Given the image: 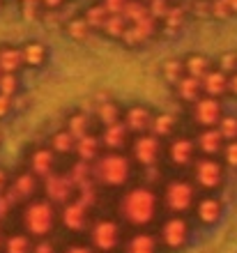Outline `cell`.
I'll use <instances>...</instances> for the list:
<instances>
[{
  "instance_id": "cell-1",
  "label": "cell",
  "mask_w": 237,
  "mask_h": 253,
  "mask_svg": "<svg viewBox=\"0 0 237 253\" xmlns=\"http://www.w3.org/2000/svg\"><path fill=\"white\" fill-rule=\"evenodd\" d=\"M157 193H154V189L145 187V184H139V187H132L129 191H125L118 205V214L134 228L150 226L152 221L157 219Z\"/></svg>"
},
{
  "instance_id": "cell-2",
  "label": "cell",
  "mask_w": 237,
  "mask_h": 253,
  "mask_svg": "<svg viewBox=\"0 0 237 253\" xmlns=\"http://www.w3.org/2000/svg\"><path fill=\"white\" fill-rule=\"evenodd\" d=\"M132 177V159L125 152H104L93 161V180L97 187L120 189Z\"/></svg>"
},
{
  "instance_id": "cell-3",
  "label": "cell",
  "mask_w": 237,
  "mask_h": 253,
  "mask_svg": "<svg viewBox=\"0 0 237 253\" xmlns=\"http://www.w3.org/2000/svg\"><path fill=\"white\" fill-rule=\"evenodd\" d=\"M21 223H23V233L28 237L47 240L58 223V207L44 198L28 200L21 210Z\"/></svg>"
},
{
  "instance_id": "cell-4",
  "label": "cell",
  "mask_w": 237,
  "mask_h": 253,
  "mask_svg": "<svg viewBox=\"0 0 237 253\" xmlns=\"http://www.w3.org/2000/svg\"><path fill=\"white\" fill-rule=\"evenodd\" d=\"M196 203V187L189 180H173L166 184L164 189V205L168 207V212L182 216L189 212Z\"/></svg>"
},
{
  "instance_id": "cell-5",
  "label": "cell",
  "mask_w": 237,
  "mask_h": 253,
  "mask_svg": "<svg viewBox=\"0 0 237 253\" xmlns=\"http://www.w3.org/2000/svg\"><path fill=\"white\" fill-rule=\"evenodd\" d=\"M191 168H193V187L214 191L224 184V166L214 157H198L193 159Z\"/></svg>"
},
{
  "instance_id": "cell-6",
  "label": "cell",
  "mask_w": 237,
  "mask_h": 253,
  "mask_svg": "<svg viewBox=\"0 0 237 253\" xmlns=\"http://www.w3.org/2000/svg\"><path fill=\"white\" fill-rule=\"evenodd\" d=\"M40 189L44 191V200H48L55 207H62L76 196V189L65 173H48L47 177H42Z\"/></svg>"
},
{
  "instance_id": "cell-7",
  "label": "cell",
  "mask_w": 237,
  "mask_h": 253,
  "mask_svg": "<svg viewBox=\"0 0 237 253\" xmlns=\"http://www.w3.org/2000/svg\"><path fill=\"white\" fill-rule=\"evenodd\" d=\"M93 249L101 253H113L120 247V223L113 219H99L90 226Z\"/></svg>"
},
{
  "instance_id": "cell-8",
  "label": "cell",
  "mask_w": 237,
  "mask_h": 253,
  "mask_svg": "<svg viewBox=\"0 0 237 253\" xmlns=\"http://www.w3.org/2000/svg\"><path fill=\"white\" fill-rule=\"evenodd\" d=\"M161 157V140L154 138L152 133H139L132 143V159L141 168L157 166Z\"/></svg>"
},
{
  "instance_id": "cell-9",
  "label": "cell",
  "mask_w": 237,
  "mask_h": 253,
  "mask_svg": "<svg viewBox=\"0 0 237 253\" xmlns=\"http://www.w3.org/2000/svg\"><path fill=\"white\" fill-rule=\"evenodd\" d=\"M40 177H35L30 170H23L9 182V187H7V198L12 200L14 205H26L28 200L37 198V193H40Z\"/></svg>"
},
{
  "instance_id": "cell-10",
  "label": "cell",
  "mask_w": 237,
  "mask_h": 253,
  "mask_svg": "<svg viewBox=\"0 0 237 253\" xmlns=\"http://www.w3.org/2000/svg\"><path fill=\"white\" fill-rule=\"evenodd\" d=\"M58 221L65 226V230H69V233H83V230L90 228V210H88L86 205H81L79 200L74 198L60 207Z\"/></svg>"
},
{
  "instance_id": "cell-11",
  "label": "cell",
  "mask_w": 237,
  "mask_h": 253,
  "mask_svg": "<svg viewBox=\"0 0 237 253\" xmlns=\"http://www.w3.org/2000/svg\"><path fill=\"white\" fill-rule=\"evenodd\" d=\"M191 118L196 122L198 126H203V129H212V126H217L219 120L224 118V111H221V104L219 99L214 97H198L193 104H191Z\"/></svg>"
},
{
  "instance_id": "cell-12",
  "label": "cell",
  "mask_w": 237,
  "mask_h": 253,
  "mask_svg": "<svg viewBox=\"0 0 237 253\" xmlns=\"http://www.w3.org/2000/svg\"><path fill=\"white\" fill-rule=\"evenodd\" d=\"M189 235L191 228L187 223V219L173 214L171 219H166L164 226H161V244L166 249H182L189 242Z\"/></svg>"
},
{
  "instance_id": "cell-13",
  "label": "cell",
  "mask_w": 237,
  "mask_h": 253,
  "mask_svg": "<svg viewBox=\"0 0 237 253\" xmlns=\"http://www.w3.org/2000/svg\"><path fill=\"white\" fill-rule=\"evenodd\" d=\"M168 159H171L173 166L178 168H187L193 164L196 159V143L187 136L182 138H173L171 145H168Z\"/></svg>"
},
{
  "instance_id": "cell-14",
  "label": "cell",
  "mask_w": 237,
  "mask_h": 253,
  "mask_svg": "<svg viewBox=\"0 0 237 253\" xmlns=\"http://www.w3.org/2000/svg\"><path fill=\"white\" fill-rule=\"evenodd\" d=\"M99 138V145L104 147L106 152H120L122 147L127 145V140H129V131H127V126L122 125V120L115 122V125H108L101 129V136Z\"/></svg>"
},
{
  "instance_id": "cell-15",
  "label": "cell",
  "mask_w": 237,
  "mask_h": 253,
  "mask_svg": "<svg viewBox=\"0 0 237 253\" xmlns=\"http://www.w3.org/2000/svg\"><path fill=\"white\" fill-rule=\"evenodd\" d=\"M53 166H55V154L48 147H35L28 157V170L40 180L47 177L48 173H53Z\"/></svg>"
},
{
  "instance_id": "cell-16",
  "label": "cell",
  "mask_w": 237,
  "mask_h": 253,
  "mask_svg": "<svg viewBox=\"0 0 237 253\" xmlns=\"http://www.w3.org/2000/svg\"><path fill=\"white\" fill-rule=\"evenodd\" d=\"M150 122H152V113H150V108H145V106L127 108L125 118H122V125L127 126V131L136 133V136H139V133H147Z\"/></svg>"
},
{
  "instance_id": "cell-17",
  "label": "cell",
  "mask_w": 237,
  "mask_h": 253,
  "mask_svg": "<svg viewBox=\"0 0 237 253\" xmlns=\"http://www.w3.org/2000/svg\"><path fill=\"white\" fill-rule=\"evenodd\" d=\"M193 210H196V219L203 223V226H212L217 223L219 216H221V200L214 198V196H205L198 203H193Z\"/></svg>"
},
{
  "instance_id": "cell-18",
  "label": "cell",
  "mask_w": 237,
  "mask_h": 253,
  "mask_svg": "<svg viewBox=\"0 0 237 253\" xmlns=\"http://www.w3.org/2000/svg\"><path fill=\"white\" fill-rule=\"evenodd\" d=\"M224 145H226V140L221 138V133L217 131V126L203 129L196 138V147L203 152V157H217V154L224 150Z\"/></svg>"
},
{
  "instance_id": "cell-19",
  "label": "cell",
  "mask_w": 237,
  "mask_h": 253,
  "mask_svg": "<svg viewBox=\"0 0 237 253\" xmlns=\"http://www.w3.org/2000/svg\"><path fill=\"white\" fill-rule=\"evenodd\" d=\"M200 87H203L205 97L219 99L221 94L228 92V76H226L224 72H219V69H210V72L200 79Z\"/></svg>"
},
{
  "instance_id": "cell-20",
  "label": "cell",
  "mask_w": 237,
  "mask_h": 253,
  "mask_svg": "<svg viewBox=\"0 0 237 253\" xmlns=\"http://www.w3.org/2000/svg\"><path fill=\"white\" fill-rule=\"evenodd\" d=\"M74 152L79 157V161H86V164H93L101 154V145H99V138L93 133H86L83 138H79L74 143Z\"/></svg>"
},
{
  "instance_id": "cell-21",
  "label": "cell",
  "mask_w": 237,
  "mask_h": 253,
  "mask_svg": "<svg viewBox=\"0 0 237 253\" xmlns=\"http://www.w3.org/2000/svg\"><path fill=\"white\" fill-rule=\"evenodd\" d=\"M159 240L150 233H136L132 235L125 244V253H157Z\"/></svg>"
},
{
  "instance_id": "cell-22",
  "label": "cell",
  "mask_w": 237,
  "mask_h": 253,
  "mask_svg": "<svg viewBox=\"0 0 237 253\" xmlns=\"http://www.w3.org/2000/svg\"><path fill=\"white\" fill-rule=\"evenodd\" d=\"M175 92L182 101L187 104H193L198 97H203V87H200V81L198 79H191V76H182V79L175 83Z\"/></svg>"
},
{
  "instance_id": "cell-23",
  "label": "cell",
  "mask_w": 237,
  "mask_h": 253,
  "mask_svg": "<svg viewBox=\"0 0 237 253\" xmlns=\"http://www.w3.org/2000/svg\"><path fill=\"white\" fill-rule=\"evenodd\" d=\"M19 51H21V62L26 67H40L47 60V48H44V44H40V42H28Z\"/></svg>"
},
{
  "instance_id": "cell-24",
  "label": "cell",
  "mask_w": 237,
  "mask_h": 253,
  "mask_svg": "<svg viewBox=\"0 0 237 253\" xmlns=\"http://www.w3.org/2000/svg\"><path fill=\"white\" fill-rule=\"evenodd\" d=\"M2 253H30L33 251V237H28L26 233H12L5 235L2 242Z\"/></svg>"
},
{
  "instance_id": "cell-25",
  "label": "cell",
  "mask_w": 237,
  "mask_h": 253,
  "mask_svg": "<svg viewBox=\"0 0 237 253\" xmlns=\"http://www.w3.org/2000/svg\"><path fill=\"white\" fill-rule=\"evenodd\" d=\"M175 129V118L171 113H159V115H152V122H150V129L147 133H152L154 138H168Z\"/></svg>"
},
{
  "instance_id": "cell-26",
  "label": "cell",
  "mask_w": 237,
  "mask_h": 253,
  "mask_svg": "<svg viewBox=\"0 0 237 253\" xmlns=\"http://www.w3.org/2000/svg\"><path fill=\"white\" fill-rule=\"evenodd\" d=\"M23 67L21 51L14 46H0V74H16Z\"/></svg>"
},
{
  "instance_id": "cell-27",
  "label": "cell",
  "mask_w": 237,
  "mask_h": 253,
  "mask_svg": "<svg viewBox=\"0 0 237 253\" xmlns=\"http://www.w3.org/2000/svg\"><path fill=\"white\" fill-rule=\"evenodd\" d=\"M65 175L72 180L74 189H79V187H83V184H88V182H93V164H86V161L76 159Z\"/></svg>"
},
{
  "instance_id": "cell-28",
  "label": "cell",
  "mask_w": 237,
  "mask_h": 253,
  "mask_svg": "<svg viewBox=\"0 0 237 253\" xmlns=\"http://www.w3.org/2000/svg\"><path fill=\"white\" fill-rule=\"evenodd\" d=\"M182 67H185V74H187V76L200 81L205 74L210 72V60H207L203 53H191L189 58L182 62Z\"/></svg>"
},
{
  "instance_id": "cell-29",
  "label": "cell",
  "mask_w": 237,
  "mask_h": 253,
  "mask_svg": "<svg viewBox=\"0 0 237 253\" xmlns=\"http://www.w3.org/2000/svg\"><path fill=\"white\" fill-rule=\"evenodd\" d=\"M185 14L187 9L182 5L178 7H168V12L164 14V33L166 35H173V33H178L180 28H182V23H185Z\"/></svg>"
},
{
  "instance_id": "cell-30",
  "label": "cell",
  "mask_w": 237,
  "mask_h": 253,
  "mask_svg": "<svg viewBox=\"0 0 237 253\" xmlns=\"http://www.w3.org/2000/svg\"><path fill=\"white\" fill-rule=\"evenodd\" d=\"M120 118H122V111L115 101H104L97 106V120L101 122V126L115 125V122H120Z\"/></svg>"
},
{
  "instance_id": "cell-31",
  "label": "cell",
  "mask_w": 237,
  "mask_h": 253,
  "mask_svg": "<svg viewBox=\"0 0 237 253\" xmlns=\"http://www.w3.org/2000/svg\"><path fill=\"white\" fill-rule=\"evenodd\" d=\"M145 16H150V14H147V5H145L143 0H129L125 5V9H122V19H125L129 26L143 21Z\"/></svg>"
},
{
  "instance_id": "cell-32",
  "label": "cell",
  "mask_w": 237,
  "mask_h": 253,
  "mask_svg": "<svg viewBox=\"0 0 237 253\" xmlns=\"http://www.w3.org/2000/svg\"><path fill=\"white\" fill-rule=\"evenodd\" d=\"M88 126H90V122H88V118L83 113H74L69 120H67V129L65 131L72 136L74 140H79V138H83L86 133H90L88 131Z\"/></svg>"
},
{
  "instance_id": "cell-33",
  "label": "cell",
  "mask_w": 237,
  "mask_h": 253,
  "mask_svg": "<svg viewBox=\"0 0 237 253\" xmlns=\"http://www.w3.org/2000/svg\"><path fill=\"white\" fill-rule=\"evenodd\" d=\"M74 143H76V140H74L65 129H62V131H55L51 136V152L53 154H69V152H74Z\"/></svg>"
},
{
  "instance_id": "cell-34",
  "label": "cell",
  "mask_w": 237,
  "mask_h": 253,
  "mask_svg": "<svg viewBox=\"0 0 237 253\" xmlns=\"http://www.w3.org/2000/svg\"><path fill=\"white\" fill-rule=\"evenodd\" d=\"M127 26H129V23L122 19V14H118V16H108V19L104 21V26H101V33L108 35V37H113V40H120V37L125 35Z\"/></svg>"
},
{
  "instance_id": "cell-35",
  "label": "cell",
  "mask_w": 237,
  "mask_h": 253,
  "mask_svg": "<svg viewBox=\"0 0 237 253\" xmlns=\"http://www.w3.org/2000/svg\"><path fill=\"white\" fill-rule=\"evenodd\" d=\"M106 19H108V14H106V9L101 5H93L86 12V16H83V21L88 23L90 30H101V26H104Z\"/></svg>"
},
{
  "instance_id": "cell-36",
  "label": "cell",
  "mask_w": 237,
  "mask_h": 253,
  "mask_svg": "<svg viewBox=\"0 0 237 253\" xmlns=\"http://www.w3.org/2000/svg\"><path fill=\"white\" fill-rule=\"evenodd\" d=\"M217 131L221 133V138L228 140H237V118L235 115H224L217 125Z\"/></svg>"
},
{
  "instance_id": "cell-37",
  "label": "cell",
  "mask_w": 237,
  "mask_h": 253,
  "mask_svg": "<svg viewBox=\"0 0 237 253\" xmlns=\"http://www.w3.org/2000/svg\"><path fill=\"white\" fill-rule=\"evenodd\" d=\"M67 35L74 37L76 42L86 40L88 35H90V28H88V23L83 21V16H76V19H72L69 23H67Z\"/></svg>"
},
{
  "instance_id": "cell-38",
  "label": "cell",
  "mask_w": 237,
  "mask_h": 253,
  "mask_svg": "<svg viewBox=\"0 0 237 253\" xmlns=\"http://www.w3.org/2000/svg\"><path fill=\"white\" fill-rule=\"evenodd\" d=\"M161 69H164L166 81H168V83H173V85H175V83L185 76V67H182V62H180V60H166Z\"/></svg>"
},
{
  "instance_id": "cell-39",
  "label": "cell",
  "mask_w": 237,
  "mask_h": 253,
  "mask_svg": "<svg viewBox=\"0 0 237 253\" xmlns=\"http://www.w3.org/2000/svg\"><path fill=\"white\" fill-rule=\"evenodd\" d=\"M19 92V76L16 74H0V94L14 97Z\"/></svg>"
},
{
  "instance_id": "cell-40",
  "label": "cell",
  "mask_w": 237,
  "mask_h": 253,
  "mask_svg": "<svg viewBox=\"0 0 237 253\" xmlns=\"http://www.w3.org/2000/svg\"><path fill=\"white\" fill-rule=\"evenodd\" d=\"M147 5V14H150L154 21H159V19H164V14L168 12V0H147L145 2Z\"/></svg>"
},
{
  "instance_id": "cell-41",
  "label": "cell",
  "mask_w": 237,
  "mask_h": 253,
  "mask_svg": "<svg viewBox=\"0 0 237 253\" xmlns=\"http://www.w3.org/2000/svg\"><path fill=\"white\" fill-rule=\"evenodd\" d=\"M21 9H23V16H26L28 21L40 19L42 0H21Z\"/></svg>"
},
{
  "instance_id": "cell-42",
  "label": "cell",
  "mask_w": 237,
  "mask_h": 253,
  "mask_svg": "<svg viewBox=\"0 0 237 253\" xmlns=\"http://www.w3.org/2000/svg\"><path fill=\"white\" fill-rule=\"evenodd\" d=\"M219 72H224L226 76L237 72V53H224L219 60Z\"/></svg>"
},
{
  "instance_id": "cell-43",
  "label": "cell",
  "mask_w": 237,
  "mask_h": 253,
  "mask_svg": "<svg viewBox=\"0 0 237 253\" xmlns=\"http://www.w3.org/2000/svg\"><path fill=\"white\" fill-rule=\"evenodd\" d=\"M224 161H226V166H231V168H237V140H228L224 145Z\"/></svg>"
},
{
  "instance_id": "cell-44",
  "label": "cell",
  "mask_w": 237,
  "mask_h": 253,
  "mask_svg": "<svg viewBox=\"0 0 237 253\" xmlns=\"http://www.w3.org/2000/svg\"><path fill=\"white\" fill-rule=\"evenodd\" d=\"M210 16H214V19H228L231 9L226 7L224 0H210Z\"/></svg>"
},
{
  "instance_id": "cell-45",
  "label": "cell",
  "mask_w": 237,
  "mask_h": 253,
  "mask_svg": "<svg viewBox=\"0 0 237 253\" xmlns=\"http://www.w3.org/2000/svg\"><path fill=\"white\" fill-rule=\"evenodd\" d=\"M127 2H129V0H104L101 7L106 9L108 16H118V14H122V9H125Z\"/></svg>"
},
{
  "instance_id": "cell-46",
  "label": "cell",
  "mask_w": 237,
  "mask_h": 253,
  "mask_svg": "<svg viewBox=\"0 0 237 253\" xmlns=\"http://www.w3.org/2000/svg\"><path fill=\"white\" fill-rule=\"evenodd\" d=\"M14 203L9 198H7V193H0V226L5 223L7 219H9V214H12V210H14Z\"/></svg>"
},
{
  "instance_id": "cell-47",
  "label": "cell",
  "mask_w": 237,
  "mask_h": 253,
  "mask_svg": "<svg viewBox=\"0 0 237 253\" xmlns=\"http://www.w3.org/2000/svg\"><path fill=\"white\" fill-rule=\"evenodd\" d=\"M30 253H58V249L48 240H37V242H33V251Z\"/></svg>"
},
{
  "instance_id": "cell-48",
  "label": "cell",
  "mask_w": 237,
  "mask_h": 253,
  "mask_svg": "<svg viewBox=\"0 0 237 253\" xmlns=\"http://www.w3.org/2000/svg\"><path fill=\"white\" fill-rule=\"evenodd\" d=\"M193 14H198L200 19H207L210 16V0H196L193 2Z\"/></svg>"
},
{
  "instance_id": "cell-49",
  "label": "cell",
  "mask_w": 237,
  "mask_h": 253,
  "mask_svg": "<svg viewBox=\"0 0 237 253\" xmlns=\"http://www.w3.org/2000/svg\"><path fill=\"white\" fill-rule=\"evenodd\" d=\"M9 108H12V97L0 94V118H5V115L9 113Z\"/></svg>"
},
{
  "instance_id": "cell-50",
  "label": "cell",
  "mask_w": 237,
  "mask_h": 253,
  "mask_svg": "<svg viewBox=\"0 0 237 253\" xmlns=\"http://www.w3.org/2000/svg\"><path fill=\"white\" fill-rule=\"evenodd\" d=\"M65 253H95L93 247H86V244H72V247H67Z\"/></svg>"
},
{
  "instance_id": "cell-51",
  "label": "cell",
  "mask_w": 237,
  "mask_h": 253,
  "mask_svg": "<svg viewBox=\"0 0 237 253\" xmlns=\"http://www.w3.org/2000/svg\"><path fill=\"white\" fill-rule=\"evenodd\" d=\"M7 187H9V175L5 168H0V193H5Z\"/></svg>"
},
{
  "instance_id": "cell-52",
  "label": "cell",
  "mask_w": 237,
  "mask_h": 253,
  "mask_svg": "<svg viewBox=\"0 0 237 253\" xmlns=\"http://www.w3.org/2000/svg\"><path fill=\"white\" fill-rule=\"evenodd\" d=\"M228 92H233L237 97V72L228 76Z\"/></svg>"
},
{
  "instance_id": "cell-53",
  "label": "cell",
  "mask_w": 237,
  "mask_h": 253,
  "mask_svg": "<svg viewBox=\"0 0 237 253\" xmlns=\"http://www.w3.org/2000/svg\"><path fill=\"white\" fill-rule=\"evenodd\" d=\"M65 0H42V7H47V9H58Z\"/></svg>"
},
{
  "instance_id": "cell-54",
  "label": "cell",
  "mask_w": 237,
  "mask_h": 253,
  "mask_svg": "<svg viewBox=\"0 0 237 253\" xmlns=\"http://www.w3.org/2000/svg\"><path fill=\"white\" fill-rule=\"evenodd\" d=\"M226 7L231 9V14H237V0H224Z\"/></svg>"
},
{
  "instance_id": "cell-55",
  "label": "cell",
  "mask_w": 237,
  "mask_h": 253,
  "mask_svg": "<svg viewBox=\"0 0 237 253\" xmlns=\"http://www.w3.org/2000/svg\"><path fill=\"white\" fill-rule=\"evenodd\" d=\"M2 242H5V233H2V226H0V249H2Z\"/></svg>"
},
{
  "instance_id": "cell-56",
  "label": "cell",
  "mask_w": 237,
  "mask_h": 253,
  "mask_svg": "<svg viewBox=\"0 0 237 253\" xmlns=\"http://www.w3.org/2000/svg\"><path fill=\"white\" fill-rule=\"evenodd\" d=\"M0 7H2V0H0Z\"/></svg>"
},
{
  "instance_id": "cell-57",
  "label": "cell",
  "mask_w": 237,
  "mask_h": 253,
  "mask_svg": "<svg viewBox=\"0 0 237 253\" xmlns=\"http://www.w3.org/2000/svg\"><path fill=\"white\" fill-rule=\"evenodd\" d=\"M145 2H147V0H145Z\"/></svg>"
}]
</instances>
